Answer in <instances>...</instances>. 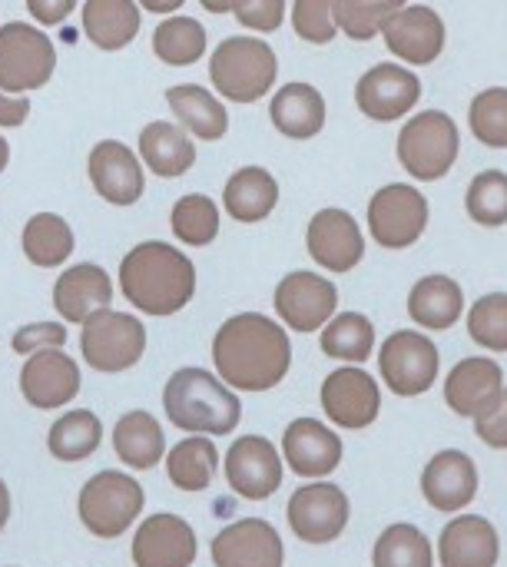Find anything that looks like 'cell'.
<instances>
[{"mask_svg":"<svg viewBox=\"0 0 507 567\" xmlns=\"http://www.w3.org/2000/svg\"><path fill=\"white\" fill-rule=\"evenodd\" d=\"M475 435H478L488 449H498V452H505L507 449V385L488 409H482V412L475 415Z\"/></svg>","mask_w":507,"mask_h":567,"instance_id":"obj_48","label":"cell"},{"mask_svg":"<svg viewBox=\"0 0 507 567\" xmlns=\"http://www.w3.org/2000/svg\"><path fill=\"white\" fill-rule=\"evenodd\" d=\"M501 558V538L482 515L452 518L438 538L442 567H495Z\"/></svg>","mask_w":507,"mask_h":567,"instance_id":"obj_25","label":"cell"},{"mask_svg":"<svg viewBox=\"0 0 507 567\" xmlns=\"http://www.w3.org/2000/svg\"><path fill=\"white\" fill-rule=\"evenodd\" d=\"M272 306H276V316L282 319L286 329L309 336V332H319L335 316L339 289L322 272L296 269V272L279 279Z\"/></svg>","mask_w":507,"mask_h":567,"instance_id":"obj_11","label":"cell"},{"mask_svg":"<svg viewBox=\"0 0 507 567\" xmlns=\"http://www.w3.org/2000/svg\"><path fill=\"white\" fill-rule=\"evenodd\" d=\"M292 27H296V37L312 47L332 43L339 37L335 0H292Z\"/></svg>","mask_w":507,"mask_h":567,"instance_id":"obj_45","label":"cell"},{"mask_svg":"<svg viewBox=\"0 0 507 567\" xmlns=\"http://www.w3.org/2000/svg\"><path fill=\"white\" fill-rule=\"evenodd\" d=\"M100 442H103V422L90 409L63 412L46 432V449L63 465H76L90 458L100 449Z\"/></svg>","mask_w":507,"mask_h":567,"instance_id":"obj_38","label":"cell"},{"mask_svg":"<svg viewBox=\"0 0 507 567\" xmlns=\"http://www.w3.org/2000/svg\"><path fill=\"white\" fill-rule=\"evenodd\" d=\"M80 365L66 349H43L27 355L20 369V395L37 412H56L80 395Z\"/></svg>","mask_w":507,"mask_h":567,"instance_id":"obj_18","label":"cell"},{"mask_svg":"<svg viewBox=\"0 0 507 567\" xmlns=\"http://www.w3.org/2000/svg\"><path fill=\"white\" fill-rule=\"evenodd\" d=\"M422 495L442 515H458L478 495V468L472 455L458 449L438 452L422 472Z\"/></svg>","mask_w":507,"mask_h":567,"instance_id":"obj_24","label":"cell"},{"mask_svg":"<svg viewBox=\"0 0 507 567\" xmlns=\"http://www.w3.org/2000/svg\"><path fill=\"white\" fill-rule=\"evenodd\" d=\"M163 465H166V478L176 492L199 495L216 482L219 452L209 435H189L166 452Z\"/></svg>","mask_w":507,"mask_h":567,"instance_id":"obj_34","label":"cell"},{"mask_svg":"<svg viewBox=\"0 0 507 567\" xmlns=\"http://www.w3.org/2000/svg\"><path fill=\"white\" fill-rule=\"evenodd\" d=\"M130 555L136 567H193L199 545L186 518L153 515L136 528Z\"/></svg>","mask_w":507,"mask_h":567,"instance_id":"obj_20","label":"cell"},{"mask_svg":"<svg viewBox=\"0 0 507 567\" xmlns=\"http://www.w3.org/2000/svg\"><path fill=\"white\" fill-rule=\"evenodd\" d=\"M7 522H10V492H7V485H3V478H0V535H3V528H7Z\"/></svg>","mask_w":507,"mask_h":567,"instance_id":"obj_52","label":"cell"},{"mask_svg":"<svg viewBox=\"0 0 507 567\" xmlns=\"http://www.w3.org/2000/svg\"><path fill=\"white\" fill-rule=\"evenodd\" d=\"M468 216L485 229L507 226V173L505 169H485L468 183L465 193Z\"/></svg>","mask_w":507,"mask_h":567,"instance_id":"obj_42","label":"cell"},{"mask_svg":"<svg viewBox=\"0 0 507 567\" xmlns=\"http://www.w3.org/2000/svg\"><path fill=\"white\" fill-rule=\"evenodd\" d=\"M465 312V292L452 276H422L408 292V316L428 332H448Z\"/></svg>","mask_w":507,"mask_h":567,"instance_id":"obj_32","label":"cell"},{"mask_svg":"<svg viewBox=\"0 0 507 567\" xmlns=\"http://www.w3.org/2000/svg\"><path fill=\"white\" fill-rule=\"evenodd\" d=\"M349 498L332 482H312L289 498L286 518L302 545H332L349 528Z\"/></svg>","mask_w":507,"mask_h":567,"instance_id":"obj_13","label":"cell"},{"mask_svg":"<svg viewBox=\"0 0 507 567\" xmlns=\"http://www.w3.org/2000/svg\"><path fill=\"white\" fill-rule=\"evenodd\" d=\"M20 249H23L30 266H37V269H60L73 256V249H76L73 226L60 213H37V216H30L23 223Z\"/></svg>","mask_w":507,"mask_h":567,"instance_id":"obj_35","label":"cell"},{"mask_svg":"<svg viewBox=\"0 0 507 567\" xmlns=\"http://www.w3.org/2000/svg\"><path fill=\"white\" fill-rule=\"evenodd\" d=\"M136 3H139V10H146V13L169 17V13H176L186 0H136Z\"/></svg>","mask_w":507,"mask_h":567,"instance_id":"obj_51","label":"cell"},{"mask_svg":"<svg viewBox=\"0 0 507 567\" xmlns=\"http://www.w3.org/2000/svg\"><path fill=\"white\" fill-rule=\"evenodd\" d=\"M213 365L232 392H269L289 375V332L262 312H239L213 336Z\"/></svg>","mask_w":507,"mask_h":567,"instance_id":"obj_1","label":"cell"},{"mask_svg":"<svg viewBox=\"0 0 507 567\" xmlns=\"http://www.w3.org/2000/svg\"><path fill=\"white\" fill-rule=\"evenodd\" d=\"M136 156L159 179H179L196 166V140L169 120H153L139 130Z\"/></svg>","mask_w":507,"mask_h":567,"instance_id":"obj_26","label":"cell"},{"mask_svg":"<svg viewBox=\"0 0 507 567\" xmlns=\"http://www.w3.org/2000/svg\"><path fill=\"white\" fill-rule=\"evenodd\" d=\"M282 465L302 478H329L342 465V439L319 419H296L282 435Z\"/></svg>","mask_w":507,"mask_h":567,"instance_id":"obj_23","label":"cell"},{"mask_svg":"<svg viewBox=\"0 0 507 567\" xmlns=\"http://www.w3.org/2000/svg\"><path fill=\"white\" fill-rule=\"evenodd\" d=\"M389 53H395L405 66H428L442 56L448 43V27L442 13L428 3H405L392 13L382 30Z\"/></svg>","mask_w":507,"mask_h":567,"instance_id":"obj_15","label":"cell"},{"mask_svg":"<svg viewBox=\"0 0 507 567\" xmlns=\"http://www.w3.org/2000/svg\"><path fill=\"white\" fill-rule=\"evenodd\" d=\"M56 73V47L37 23L10 20L0 27V90L30 96Z\"/></svg>","mask_w":507,"mask_h":567,"instance_id":"obj_7","label":"cell"},{"mask_svg":"<svg viewBox=\"0 0 507 567\" xmlns=\"http://www.w3.org/2000/svg\"><path fill=\"white\" fill-rule=\"evenodd\" d=\"M468 336L488 352H507V292H488L468 309Z\"/></svg>","mask_w":507,"mask_h":567,"instance_id":"obj_44","label":"cell"},{"mask_svg":"<svg viewBox=\"0 0 507 567\" xmlns=\"http://www.w3.org/2000/svg\"><path fill=\"white\" fill-rule=\"evenodd\" d=\"M7 166H10V143H7V136L0 133V176H3Z\"/></svg>","mask_w":507,"mask_h":567,"instance_id":"obj_54","label":"cell"},{"mask_svg":"<svg viewBox=\"0 0 507 567\" xmlns=\"http://www.w3.org/2000/svg\"><path fill=\"white\" fill-rule=\"evenodd\" d=\"M505 389V372L495 359L475 355V359H462L448 379H445V402L455 415L462 419H475L482 409H488Z\"/></svg>","mask_w":507,"mask_h":567,"instance_id":"obj_27","label":"cell"},{"mask_svg":"<svg viewBox=\"0 0 507 567\" xmlns=\"http://www.w3.org/2000/svg\"><path fill=\"white\" fill-rule=\"evenodd\" d=\"M199 7L209 10V13H229L232 0H199Z\"/></svg>","mask_w":507,"mask_h":567,"instance_id":"obj_53","label":"cell"},{"mask_svg":"<svg viewBox=\"0 0 507 567\" xmlns=\"http://www.w3.org/2000/svg\"><path fill=\"white\" fill-rule=\"evenodd\" d=\"M209 80L226 103H259L279 80V56L262 37L236 33L209 53Z\"/></svg>","mask_w":507,"mask_h":567,"instance_id":"obj_4","label":"cell"},{"mask_svg":"<svg viewBox=\"0 0 507 567\" xmlns=\"http://www.w3.org/2000/svg\"><path fill=\"white\" fill-rule=\"evenodd\" d=\"M282 538L262 518H239L213 538L216 567H282Z\"/></svg>","mask_w":507,"mask_h":567,"instance_id":"obj_21","label":"cell"},{"mask_svg":"<svg viewBox=\"0 0 507 567\" xmlns=\"http://www.w3.org/2000/svg\"><path fill=\"white\" fill-rule=\"evenodd\" d=\"M83 37L103 50L116 53L126 50L143 27V10L136 0H83Z\"/></svg>","mask_w":507,"mask_h":567,"instance_id":"obj_31","label":"cell"},{"mask_svg":"<svg viewBox=\"0 0 507 567\" xmlns=\"http://www.w3.org/2000/svg\"><path fill=\"white\" fill-rule=\"evenodd\" d=\"M113 296V276L96 262H76L53 282V309L66 326H83L93 312L110 309Z\"/></svg>","mask_w":507,"mask_h":567,"instance_id":"obj_22","label":"cell"},{"mask_svg":"<svg viewBox=\"0 0 507 567\" xmlns=\"http://www.w3.org/2000/svg\"><path fill=\"white\" fill-rule=\"evenodd\" d=\"M86 176L96 196L110 206H136L146 193V166L123 140H100L86 156Z\"/></svg>","mask_w":507,"mask_h":567,"instance_id":"obj_14","label":"cell"},{"mask_svg":"<svg viewBox=\"0 0 507 567\" xmlns=\"http://www.w3.org/2000/svg\"><path fill=\"white\" fill-rule=\"evenodd\" d=\"M319 346L329 359L345 365H362L375 352V326L362 312H335L319 329Z\"/></svg>","mask_w":507,"mask_h":567,"instance_id":"obj_37","label":"cell"},{"mask_svg":"<svg viewBox=\"0 0 507 567\" xmlns=\"http://www.w3.org/2000/svg\"><path fill=\"white\" fill-rule=\"evenodd\" d=\"M223 226V213L219 203L206 193H186L173 203L169 209V229L183 246H209L219 236Z\"/></svg>","mask_w":507,"mask_h":567,"instance_id":"obj_39","label":"cell"},{"mask_svg":"<svg viewBox=\"0 0 507 567\" xmlns=\"http://www.w3.org/2000/svg\"><path fill=\"white\" fill-rule=\"evenodd\" d=\"M80 0H27V10L37 27H60Z\"/></svg>","mask_w":507,"mask_h":567,"instance_id":"obj_49","label":"cell"},{"mask_svg":"<svg viewBox=\"0 0 507 567\" xmlns=\"http://www.w3.org/2000/svg\"><path fill=\"white\" fill-rule=\"evenodd\" d=\"M402 7H405V0H335V27L349 40L369 43V40L382 37L385 23Z\"/></svg>","mask_w":507,"mask_h":567,"instance_id":"obj_41","label":"cell"},{"mask_svg":"<svg viewBox=\"0 0 507 567\" xmlns=\"http://www.w3.org/2000/svg\"><path fill=\"white\" fill-rule=\"evenodd\" d=\"M468 130L482 146L507 150V86H488L472 100Z\"/></svg>","mask_w":507,"mask_h":567,"instance_id":"obj_43","label":"cell"},{"mask_svg":"<svg viewBox=\"0 0 507 567\" xmlns=\"http://www.w3.org/2000/svg\"><path fill=\"white\" fill-rule=\"evenodd\" d=\"M322 409L339 429H369L382 412V385L362 365H342L322 382Z\"/></svg>","mask_w":507,"mask_h":567,"instance_id":"obj_16","label":"cell"},{"mask_svg":"<svg viewBox=\"0 0 507 567\" xmlns=\"http://www.w3.org/2000/svg\"><path fill=\"white\" fill-rule=\"evenodd\" d=\"M306 249L325 272H352L365 259V236L352 213L319 209L306 226Z\"/></svg>","mask_w":507,"mask_h":567,"instance_id":"obj_19","label":"cell"},{"mask_svg":"<svg viewBox=\"0 0 507 567\" xmlns=\"http://www.w3.org/2000/svg\"><path fill=\"white\" fill-rule=\"evenodd\" d=\"M422 100V80L405 63H375L355 83V106L375 123L405 120Z\"/></svg>","mask_w":507,"mask_h":567,"instance_id":"obj_12","label":"cell"},{"mask_svg":"<svg viewBox=\"0 0 507 567\" xmlns=\"http://www.w3.org/2000/svg\"><path fill=\"white\" fill-rule=\"evenodd\" d=\"M229 13L252 33H272L286 20V0H232Z\"/></svg>","mask_w":507,"mask_h":567,"instance_id":"obj_46","label":"cell"},{"mask_svg":"<svg viewBox=\"0 0 507 567\" xmlns=\"http://www.w3.org/2000/svg\"><path fill=\"white\" fill-rule=\"evenodd\" d=\"M63 346H66V322H27L10 339V349L17 355H33V352L63 349Z\"/></svg>","mask_w":507,"mask_h":567,"instance_id":"obj_47","label":"cell"},{"mask_svg":"<svg viewBox=\"0 0 507 567\" xmlns=\"http://www.w3.org/2000/svg\"><path fill=\"white\" fill-rule=\"evenodd\" d=\"M438 369H442V355L435 349V342L422 332H392L385 342H382V352H379V372H382V382L392 395L399 399H418L425 395L435 379H438Z\"/></svg>","mask_w":507,"mask_h":567,"instance_id":"obj_10","label":"cell"},{"mask_svg":"<svg viewBox=\"0 0 507 567\" xmlns=\"http://www.w3.org/2000/svg\"><path fill=\"white\" fill-rule=\"evenodd\" d=\"M30 120V96L0 90V130H17Z\"/></svg>","mask_w":507,"mask_h":567,"instance_id":"obj_50","label":"cell"},{"mask_svg":"<svg viewBox=\"0 0 507 567\" xmlns=\"http://www.w3.org/2000/svg\"><path fill=\"white\" fill-rule=\"evenodd\" d=\"M395 153L412 179L438 183L458 163L462 153L458 123L445 110H422L415 116H405V126L399 130L395 140Z\"/></svg>","mask_w":507,"mask_h":567,"instance_id":"obj_5","label":"cell"},{"mask_svg":"<svg viewBox=\"0 0 507 567\" xmlns=\"http://www.w3.org/2000/svg\"><path fill=\"white\" fill-rule=\"evenodd\" d=\"M226 482L242 502H266L279 492L282 485V455L276 445L262 435H246L236 439L223 458Z\"/></svg>","mask_w":507,"mask_h":567,"instance_id":"obj_17","label":"cell"},{"mask_svg":"<svg viewBox=\"0 0 507 567\" xmlns=\"http://www.w3.org/2000/svg\"><path fill=\"white\" fill-rule=\"evenodd\" d=\"M279 179L266 166H239L223 186V209L246 226L269 219L279 206Z\"/></svg>","mask_w":507,"mask_h":567,"instance_id":"obj_30","label":"cell"},{"mask_svg":"<svg viewBox=\"0 0 507 567\" xmlns=\"http://www.w3.org/2000/svg\"><path fill=\"white\" fill-rule=\"evenodd\" d=\"M372 567H435V548L415 525H389L375 548Z\"/></svg>","mask_w":507,"mask_h":567,"instance_id":"obj_40","label":"cell"},{"mask_svg":"<svg viewBox=\"0 0 507 567\" xmlns=\"http://www.w3.org/2000/svg\"><path fill=\"white\" fill-rule=\"evenodd\" d=\"M120 292L143 316H176L196 296V266L183 249L163 239H146L123 256Z\"/></svg>","mask_w":507,"mask_h":567,"instance_id":"obj_2","label":"cell"},{"mask_svg":"<svg viewBox=\"0 0 507 567\" xmlns=\"http://www.w3.org/2000/svg\"><path fill=\"white\" fill-rule=\"evenodd\" d=\"M146 352V326L133 312L100 309L80 326V355L93 372L116 375L139 365Z\"/></svg>","mask_w":507,"mask_h":567,"instance_id":"obj_8","label":"cell"},{"mask_svg":"<svg viewBox=\"0 0 507 567\" xmlns=\"http://www.w3.org/2000/svg\"><path fill=\"white\" fill-rule=\"evenodd\" d=\"M169 113L176 123L203 143H216L229 133V110L223 106L226 100L216 96V90L199 86V83H176L166 90Z\"/></svg>","mask_w":507,"mask_h":567,"instance_id":"obj_29","label":"cell"},{"mask_svg":"<svg viewBox=\"0 0 507 567\" xmlns=\"http://www.w3.org/2000/svg\"><path fill=\"white\" fill-rule=\"evenodd\" d=\"M143 505H146L143 485L126 472L106 468V472H96L83 485L76 498V515L93 538L113 542L136 525V518L143 515Z\"/></svg>","mask_w":507,"mask_h":567,"instance_id":"obj_6","label":"cell"},{"mask_svg":"<svg viewBox=\"0 0 507 567\" xmlns=\"http://www.w3.org/2000/svg\"><path fill=\"white\" fill-rule=\"evenodd\" d=\"M428 199L418 186L389 183L369 199V233L382 249H412L428 229Z\"/></svg>","mask_w":507,"mask_h":567,"instance_id":"obj_9","label":"cell"},{"mask_svg":"<svg viewBox=\"0 0 507 567\" xmlns=\"http://www.w3.org/2000/svg\"><path fill=\"white\" fill-rule=\"evenodd\" d=\"M209 33L196 17L169 13L153 30V53L166 66H193L206 56Z\"/></svg>","mask_w":507,"mask_h":567,"instance_id":"obj_36","label":"cell"},{"mask_svg":"<svg viewBox=\"0 0 507 567\" xmlns=\"http://www.w3.org/2000/svg\"><path fill=\"white\" fill-rule=\"evenodd\" d=\"M163 412L169 425L189 435H229L242 422L239 395L206 369H179L163 385Z\"/></svg>","mask_w":507,"mask_h":567,"instance_id":"obj_3","label":"cell"},{"mask_svg":"<svg viewBox=\"0 0 507 567\" xmlns=\"http://www.w3.org/2000/svg\"><path fill=\"white\" fill-rule=\"evenodd\" d=\"M113 452L133 472L156 468L166 458L163 425L149 412H143V409H133V412L120 415L116 425H113Z\"/></svg>","mask_w":507,"mask_h":567,"instance_id":"obj_33","label":"cell"},{"mask_svg":"<svg viewBox=\"0 0 507 567\" xmlns=\"http://www.w3.org/2000/svg\"><path fill=\"white\" fill-rule=\"evenodd\" d=\"M269 120L289 140H312L325 130L329 106H325V96L319 86L292 80L276 90V96L269 103Z\"/></svg>","mask_w":507,"mask_h":567,"instance_id":"obj_28","label":"cell"}]
</instances>
